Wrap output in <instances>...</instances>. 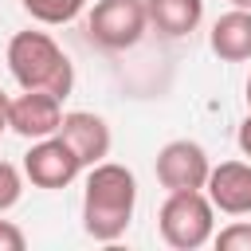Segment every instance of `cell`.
Segmentation results:
<instances>
[{
    "mask_svg": "<svg viewBox=\"0 0 251 251\" xmlns=\"http://www.w3.org/2000/svg\"><path fill=\"white\" fill-rule=\"evenodd\" d=\"M133 204H137V180L126 165H114V161L90 165L86 188H82V227L90 239L98 243L122 239L133 220Z\"/></svg>",
    "mask_w": 251,
    "mask_h": 251,
    "instance_id": "cell-1",
    "label": "cell"
},
{
    "mask_svg": "<svg viewBox=\"0 0 251 251\" xmlns=\"http://www.w3.org/2000/svg\"><path fill=\"white\" fill-rule=\"evenodd\" d=\"M8 71L20 90H47L55 98H67L75 90V67L47 31H16L8 39Z\"/></svg>",
    "mask_w": 251,
    "mask_h": 251,
    "instance_id": "cell-2",
    "label": "cell"
},
{
    "mask_svg": "<svg viewBox=\"0 0 251 251\" xmlns=\"http://www.w3.org/2000/svg\"><path fill=\"white\" fill-rule=\"evenodd\" d=\"M157 227L161 239L176 251H196L212 239L216 231V208L208 200L204 188H188V192H169V200L157 212Z\"/></svg>",
    "mask_w": 251,
    "mask_h": 251,
    "instance_id": "cell-3",
    "label": "cell"
},
{
    "mask_svg": "<svg viewBox=\"0 0 251 251\" xmlns=\"http://www.w3.org/2000/svg\"><path fill=\"white\" fill-rule=\"evenodd\" d=\"M86 27H90V39L102 43L106 51H126L149 27L145 0H98Z\"/></svg>",
    "mask_w": 251,
    "mask_h": 251,
    "instance_id": "cell-4",
    "label": "cell"
},
{
    "mask_svg": "<svg viewBox=\"0 0 251 251\" xmlns=\"http://www.w3.org/2000/svg\"><path fill=\"white\" fill-rule=\"evenodd\" d=\"M78 173H82V161L75 157V149H71L59 133L39 137V141L24 153V176H27L35 188H67Z\"/></svg>",
    "mask_w": 251,
    "mask_h": 251,
    "instance_id": "cell-5",
    "label": "cell"
},
{
    "mask_svg": "<svg viewBox=\"0 0 251 251\" xmlns=\"http://www.w3.org/2000/svg\"><path fill=\"white\" fill-rule=\"evenodd\" d=\"M153 169H157L161 188H169V192H188V188H204V180H208V173H212V161H208L204 145H196V141H188V137H176V141L161 145Z\"/></svg>",
    "mask_w": 251,
    "mask_h": 251,
    "instance_id": "cell-6",
    "label": "cell"
},
{
    "mask_svg": "<svg viewBox=\"0 0 251 251\" xmlns=\"http://www.w3.org/2000/svg\"><path fill=\"white\" fill-rule=\"evenodd\" d=\"M59 122H63V98H55L47 90H24V94L8 98V129L27 141L59 133Z\"/></svg>",
    "mask_w": 251,
    "mask_h": 251,
    "instance_id": "cell-7",
    "label": "cell"
},
{
    "mask_svg": "<svg viewBox=\"0 0 251 251\" xmlns=\"http://www.w3.org/2000/svg\"><path fill=\"white\" fill-rule=\"evenodd\" d=\"M204 192L216 212L227 216H251V161H220L212 165Z\"/></svg>",
    "mask_w": 251,
    "mask_h": 251,
    "instance_id": "cell-8",
    "label": "cell"
},
{
    "mask_svg": "<svg viewBox=\"0 0 251 251\" xmlns=\"http://www.w3.org/2000/svg\"><path fill=\"white\" fill-rule=\"evenodd\" d=\"M59 137L75 149V157L82 161V169H90V165H98V161L110 157V126H106L98 114H90V110H71V114H63Z\"/></svg>",
    "mask_w": 251,
    "mask_h": 251,
    "instance_id": "cell-9",
    "label": "cell"
},
{
    "mask_svg": "<svg viewBox=\"0 0 251 251\" xmlns=\"http://www.w3.org/2000/svg\"><path fill=\"white\" fill-rule=\"evenodd\" d=\"M208 43H212V51H216L224 63H243V59H251V12H247V8L224 12V16L212 24Z\"/></svg>",
    "mask_w": 251,
    "mask_h": 251,
    "instance_id": "cell-10",
    "label": "cell"
},
{
    "mask_svg": "<svg viewBox=\"0 0 251 251\" xmlns=\"http://www.w3.org/2000/svg\"><path fill=\"white\" fill-rule=\"evenodd\" d=\"M145 16H149V24L161 35L180 39V35H188V31L200 27L204 0H145Z\"/></svg>",
    "mask_w": 251,
    "mask_h": 251,
    "instance_id": "cell-11",
    "label": "cell"
},
{
    "mask_svg": "<svg viewBox=\"0 0 251 251\" xmlns=\"http://www.w3.org/2000/svg\"><path fill=\"white\" fill-rule=\"evenodd\" d=\"M20 8L39 24H71L86 8V0H20Z\"/></svg>",
    "mask_w": 251,
    "mask_h": 251,
    "instance_id": "cell-12",
    "label": "cell"
},
{
    "mask_svg": "<svg viewBox=\"0 0 251 251\" xmlns=\"http://www.w3.org/2000/svg\"><path fill=\"white\" fill-rule=\"evenodd\" d=\"M212 243L220 251H251V224L247 220H235V224L212 231Z\"/></svg>",
    "mask_w": 251,
    "mask_h": 251,
    "instance_id": "cell-13",
    "label": "cell"
},
{
    "mask_svg": "<svg viewBox=\"0 0 251 251\" xmlns=\"http://www.w3.org/2000/svg\"><path fill=\"white\" fill-rule=\"evenodd\" d=\"M20 192H24V180H20V169H16V165H8V161H0V212H8V208H16V200H20Z\"/></svg>",
    "mask_w": 251,
    "mask_h": 251,
    "instance_id": "cell-14",
    "label": "cell"
},
{
    "mask_svg": "<svg viewBox=\"0 0 251 251\" xmlns=\"http://www.w3.org/2000/svg\"><path fill=\"white\" fill-rule=\"evenodd\" d=\"M24 247H27V235L12 220H0V251H24Z\"/></svg>",
    "mask_w": 251,
    "mask_h": 251,
    "instance_id": "cell-15",
    "label": "cell"
},
{
    "mask_svg": "<svg viewBox=\"0 0 251 251\" xmlns=\"http://www.w3.org/2000/svg\"><path fill=\"white\" fill-rule=\"evenodd\" d=\"M235 141H239V153H243V157H251V110H247V118L239 122V133H235Z\"/></svg>",
    "mask_w": 251,
    "mask_h": 251,
    "instance_id": "cell-16",
    "label": "cell"
},
{
    "mask_svg": "<svg viewBox=\"0 0 251 251\" xmlns=\"http://www.w3.org/2000/svg\"><path fill=\"white\" fill-rule=\"evenodd\" d=\"M8 133V94L0 90V137Z\"/></svg>",
    "mask_w": 251,
    "mask_h": 251,
    "instance_id": "cell-17",
    "label": "cell"
},
{
    "mask_svg": "<svg viewBox=\"0 0 251 251\" xmlns=\"http://www.w3.org/2000/svg\"><path fill=\"white\" fill-rule=\"evenodd\" d=\"M231 4H235V8H247V12H251V0H231Z\"/></svg>",
    "mask_w": 251,
    "mask_h": 251,
    "instance_id": "cell-18",
    "label": "cell"
},
{
    "mask_svg": "<svg viewBox=\"0 0 251 251\" xmlns=\"http://www.w3.org/2000/svg\"><path fill=\"white\" fill-rule=\"evenodd\" d=\"M247 110H251V78H247Z\"/></svg>",
    "mask_w": 251,
    "mask_h": 251,
    "instance_id": "cell-19",
    "label": "cell"
}]
</instances>
